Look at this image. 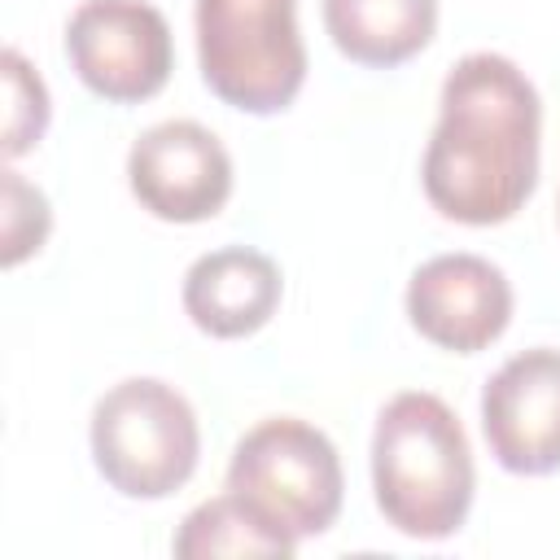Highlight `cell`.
Returning a JSON list of instances; mask_svg holds the SVG:
<instances>
[{
    "label": "cell",
    "mask_w": 560,
    "mask_h": 560,
    "mask_svg": "<svg viewBox=\"0 0 560 560\" xmlns=\"http://www.w3.org/2000/svg\"><path fill=\"white\" fill-rule=\"evenodd\" d=\"M228 490H236L289 538H315L337 521L346 481L337 446L324 429L298 416H271L236 442Z\"/></svg>",
    "instance_id": "cell-5"
},
{
    "label": "cell",
    "mask_w": 560,
    "mask_h": 560,
    "mask_svg": "<svg viewBox=\"0 0 560 560\" xmlns=\"http://www.w3.org/2000/svg\"><path fill=\"white\" fill-rule=\"evenodd\" d=\"M197 455V411L175 385L158 376H127L96 398L92 459L118 494L166 499L192 477Z\"/></svg>",
    "instance_id": "cell-4"
},
{
    "label": "cell",
    "mask_w": 560,
    "mask_h": 560,
    "mask_svg": "<svg viewBox=\"0 0 560 560\" xmlns=\"http://www.w3.org/2000/svg\"><path fill=\"white\" fill-rule=\"evenodd\" d=\"M66 57L88 92L136 105L166 88L175 44L149 0H83L66 22Z\"/></svg>",
    "instance_id": "cell-6"
},
{
    "label": "cell",
    "mask_w": 560,
    "mask_h": 560,
    "mask_svg": "<svg viewBox=\"0 0 560 560\" xmlns=\"http://www.w3.org/2000/svg\"><path fill=\"white\" fill-rule=\"evenodd\" d=\"M206 88L245 114H280L306 83L298 0H197Z\"/></svg>",
    "instance_id": "cell-3"
},
{
    "label": "cell",
    "mask_w": 560,
    "mask_h": 560,
    "mask_svg": "<svg viewBox=\"0 0 560 560\" xmlns=\"http://www.w3.org/2000/svg\"><path fill=\"white\" fill-rule=\"evenodd\" d=\"M481 433L508 472L542 477L560 468V350H521L486 381Z\"/></svg>",
    "instance_id": "cell-8"
},
{
    "label": "cell",
    "mask_w": 560,
    "mask_h": 560,
    "mask_svg": "<svg viewBox=\"0 0 560 560\" xmlns=\"http://www.w3.org/2000/svg\"><path fill=\"white\" fill-rule=\"evenodd\" d=\"M407 319L424 341L451 354H477L503 337L512 319V284L490 258L438 254L407 280Z\"/></svg>",
    "instance_id": "cell-9"
},
{
    "label": "cell",
    "mask_w": 560,
    "mask_h": 560,
    "mask_svg": "<svg viewBox=\"0 0 560 560\" xmlns=\"http://www.w3.org/2000/svg\"><path fill=\"white\" fill-rule=\"evenodd\" d=\"M4 158H22L48 127V88L18 48L4 52Z\"/></svg>",
    "instance_id": "cell-13"
},
{
    "label": "cell",
    "mask_w": 560,
    "mask_h": 560,
    "mask_svg": "<svg viewBox=\"0 0 560 560\" xmlns=\"http://www.w3.org/2000/svg\"><path fill=\"white\" fill-rule=\"evenodd\" d=\"M52 228V214H48V197L26 184L18 171H4V267H18L26 254H35L44 245Z\"/></svg>",
    "instance_id": "cell-14"
},
{
    "label": "cell",
    "mask_w": 560,
    "mask_h": 560,
    "mask_svg": "<svg viewBox=\"0 0 560 560\" xmlns=\"http://www.w3.org/2000/svg\"><path fill=\"white\" fill-rule=\"evenodd\" d=\"M324 26L359 66H402L438 31V0H324Z\"/></svg>",
    "instance_id": "cell-11"
},
{
    "label": "cell",
    "mask_w": 560,
    "mask_h": 560,
    "mask_svg": "<svg viewBox=\"0 0 560 560\" xmlns=\"http://www.w3.org/2000/svg\"><path fill=\"white\" fill-rule=\"evenodd\" d=\"M284 280L280 267L249 249V245H223L201 254L184 276V311L188 319L210 337H249L258 332L276 306H280Z\"/></svg>",
    "instance_id": "cell-10"
},
{
    "label": "cell",
    "mask_w": 560,
    "mask_h": 560,
    "mask_svg": "<svg viewBox=\"0 0 560 560\" xmlns=\"http://www.w3.org/2000/svg\"><path fill=\"white\" fill-rule=\"evenodd\" d=\"M127 184L153 219L201 223L214 219L232 197V158L210 127L192 118H166L140 131L131 144Z\"/></svg>",
    "instance_id": "cell-7"
},
{
    "label": "cell",
    "mask_w": 560,
    "mask_h": 560,
    "mask_svg": "<svg viewBox=\"0 0 560 560\" xmlns=\"http://www.w3.org/2000/svg\"><path fill=\"white\" fill-rule=\"evenodd\" d=\"M171 547L179 560H214V556H280L284 560L298 551V538L276 529L236 490H228L192 508Z\"/></svg>",
    "instance_id": "cell-12"
},
{
    "label": "cell",
    "mask_w": 560,
    "mask_h": 560,
    "mask_svg": "<svg viewBox=\"0 0 560 560\" xmlns=\"http://www.w3.org/2000/svg\"><path fill=\"white\" fill-rule=\"evenodd\" d=\"M472 451L459 416L424 389L394 394L372 429V490L407 538H451L472 508Z\"/></svg>",
    "instance_id": "cell-2"
},
{
    "label": "cell",
    "mask_w": 560,
    "mask_h": 560,
    "mask_svg": "<svg viewBox=\"0 0 560 560\" xmlns=\"http://www.w3.org/2000/svg\"><path fill=\"white\" fill-rule=\"evenodd\" d=\"M442 114L420 179L442 219L508 223L538 184L542 105L525 70L499 52H468L442 83Z\"/></svg>",
    "instance_id": "cell-1"
}]
</instances>
